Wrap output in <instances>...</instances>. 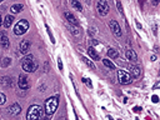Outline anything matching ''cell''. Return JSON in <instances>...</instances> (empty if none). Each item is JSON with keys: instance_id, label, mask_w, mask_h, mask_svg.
<instances>
[{"instance_id": "30bf717a", "label": "cell", "mask_w": 160, "mask_h": 120, "mask_svg": "<svg viewBox=\"0 0 160 120\" xmlns=\"http://www.w3.org/2000/svg\"><path fill=\"white\" fill-rule=\"evenodd\" d=\"M64 16H65V19L68 20V22H70V25H74V26H78L79 25L78 19L75 18L71 13H69V11H65V13H64Z\"/></svg>"}, {"instance_id": "836d02e7", "label": "cell", "mask_w": 160, "mask_h": 120, "mask_svg": "<svg viewBox=\"0 0 160 120\" xmlns=\"http://www.w3.org/2000/svg\"><path fill=\"white\" fill-rule=\"evenodd\" d=\"M1 24H3V18L0 16V25H1Z\"/></svg>"}, {"instance_id": "f546056e", "label": "cell", "mask_w": 160, "mask_h": 120, "mask_svg": "<svg viewBox=\"0 0 160 120\" xmlns=\"http://www.w3.org/2000/svg\"><path fill=\"white\" fill-rule=\"evenodd\" d=\"M151 100H153V103H158V101H159L158 95H153V97H151Z\"/></svg>"}, {"instance_id": "8d00e7d4", "label": "cell", "mask_w": 160, "mask_h": 120, "mask_svg": "<svg viewBox=\"0 0 160 120\" xmlns=\"http://www.w3.org/2000/svg\"><path fill=\"white\" fill-rule=\"evenodd\" d=\"M44 120H48V119H44Z\"/></svg>"}, {"instance_id": "603a6c76", "label": "cell", "mask_w": 160, "mask_h": 120, "mask_svg": "<svg viewBox=\"0 0 160 120\" xmlns=\"http://www.w3.org/2000/svg\"><path fill=\"white\" fill-rule=\"evenodd\" d=\"M45 28H46L48 35H49V36H50V41H51V43H53V44H54V43H55V39H54V36H53V33H51V30H50V28H49V26H48V25H45Z\"/></svg>"}, {"instance_id": "484cf974", "label": "cell", "mask_w": 160, "mask_h": 120, "mask_svg": "<svg viewBox=\"0 0 160 120\" xmlns=\"http://www.w3.org/2000/svg\"><path fill=\"white\" fill-rule=\"evenodd\" d=\"M83 81L86 84V86H89V88H93V84H91V81L89 80V79H86V78H83Z\"/></svg>"}, {"instance_id": "277c9868", "label": "cell", "mask_w": 160, "mask_h": 120, "mask_svg": "<svg viewBox=\"0 0 160 120\" xmlns=\"http://www.w3.org/2000/svg\"><path fill=\"white\" fill-rule=\"evenodd\" d=\"M118 79H119L120 84H124V85L130 84V82L133 81V76L125 70H119V71H118Z\"/></svg>"}, {"instance_id": "d590c367", "label": "cell", "mask_w": 160, "mask_h": 120, "mask_svg": "<svg viewBox=\"0 0 160 120\" xmlns=\"http://www.w3.org/2000/svg\"><path fill=\"white\" fill-rule=\"evenodd\" d=\"M135 120H139V119H135Z\"/></svg>"}, {"instance_id": "7402d4cb", "label": "cell", "mask_w": 160, "mask_h": 120, "mask_svg": "<svg viewBox=\"0 0 160 120\" xmlns=\"http://www.w3.org/2000/svg\"><path fill=\"white\" fill-rule=\"evenodd\" d=\"M69 29L73 35H79V28L78 26H74V25H69Z\"/></svg>"}, {"instance_id": "5b68a950", "label": "cell", "mask_w": 160, "mask_h": 120, "mask_svg": "<svg viewBox=\"0 0 160 120\" xmlns=\"http://www.w3.org/2000/svg\"><path fill=\"white\" fill-rule=\"evenodd\" d=\"M96 9L99 11V14L103 15V16H105V15L109 13V4H108V1H105V0H103V1H98L96 3Z\"/></svg>"}, {"instance_id": "9c48e42d", "label": "cell", "mask_w": 160, "mask_h": 120, "mask_svg": "<svg viewBox=\"0 0 160 120\" xmlns=\"http://www.w3.org/2000/svg\"><path fill=\"white\" fill-rule=\"evenodd\" d=\"M128 69L130 70V73H131V75H133L134 78H139L140 75H142V69H140L139 66L134 65V64H129V65H128Z\"/></svg>"}, {"instance_id": "8992f818", "label": "cell", "mask_w": 160, "mask_h": 120, "mask_svg": "<svg viewBox=\"0 0 160 120\" xmlns=\"http://www.w3.org/2000/svg\"><path fill=\"white\" fill-rule=\"evenodd\" d=\"M23 69L25 71H28V73H33V71H35L38 69V63L35 60H30V61H25L21 64Z\"/></svg>"}, {"instance_id": "5bb4252c", "label": "cell", "mask_w": 160, "mask_h": 120, "mask_svg": "<svg viewBox=\"0 0 160 120\" xmlns=\"http://www.w3.org/2000/svg\"><path fill=\"white\" fill-rule=\"evenodd\" d=\"M29 49H30V41L23 40L21 44H20V52H23V54H26V52L29 51Z\"/></svg>"}, {"instance_id": "7a4b0ae2", "label": "cell", "mask_w": 160, "mask_h": 120, "mask_svg": "<svg viewBox=\"0 0 160 120\" xmlns=\"http://www.w3.org/2000/svg\"><path fill=\"white\" fill-rule=\"evenodd\" d=\"M58 96H54V97H49V99L45 101V111H46L48 115H53L58 108Z\"/></svg>"}, {"instance_id": "8fae6325", "label": "cell", "mask_w": 160, "mask_h": 120, "mask_svg": "<svg viewBox=\"0 0 160 120\" xmlns=\"http://www.w3.org/2000/svg\"><path fill=\"white\" fill-rule=\"evenodd\" d=\"M8 111H9L11 115H19V114H20V111H21V106L18 103H15V104L10 105V106L8 108Z\"/></svg>"}, {"instance_id": "e575fe53", "label": "cell", "mask_w": 160, "mask_h": 120, "mask_svg": "<svg viewBox=\"0 0 160 120\" xmlns=\"http://www.w3.org/2000/svg\"><path fill=\"white\" fill-rule=\"evenodd\" d=\"M109 120H113V118H111V116H109Z\"/></svg>"}, {"instance_id": "9a60e30c", "label": "cell", "mask_w": 160, "mask_h": 120, "mask_svg": "<svg viewBox=\"0 0 160 120\" xmlns=\"http://www.w3.org/2000/svg\"><path fill=\"white\" fill-rule=\"evenodd\" d=\"M13 21H14V16L13 15H6L5 16V20H4V26H5V28H10V25L13 24Z\"/></svg>"}, {"instance_id": "74e56055", "label": "cell", "mask_w": 160, "mask_h": 120, "mask_svg": "<svg viewBox=\"0 0 160 120\" xmlns=\"http://www.w3.org/2000/svg\"><path fill=\"white\" fill-rule=\"evenodd\" d=\"M119 120H121V119H119Z\"/></svg>"}, {"instance_id": "ac0fdd59", "label": "cell", "mask_w": 160, "mask_h": 120, "mask_svg": "<svg viewBox=\"0 0 160 120\" xmlns=\"http://www.w3.org/2000/svg\"><path fill=\"white\" fill-rule=\"evenodd\" d=\"M1 84L4 86H11L13 85V78H9V76H5L1 79Z\"/></svg>"}, {"instance_id": "d6a6232c", "label": "cell", "mask_w": 160, "mask_h": 120, "mask_svg": "<svg viewBox=\"0 0 160 120\" xmlns=\"http://www.w3.org/2000/svg\"><path fill=\"white\" fill-rule=\"evenodd\" d=\"M151 60H157V55H151Z\"/></svg>"}, {"instance_id": "4fadbf2b", "label": "cell", "mask_w": 160, "mask_h": 120, "mask_svg": "<svg viewBox=\"0 0 160 120\" xmlns=\"http://www.w3.org/2000/svg\"><path fill=\"white\" fill-rule=\"evenodd\" d=\"M125 55H126L128 60H130V61H136L138 60V56H136V52L133 50V49H128L126 51H125Z\"/></svg>"}, {"instance_id": "44dd1931", "label": "cell", "mask_w": 160, "mask_h": 120, "mask_svg": "<svg viewBox=\"0 0 160 120\" xmlns=\"http://www.w3.org/2000/svg\"><path fill=\"white\" fill-rule=\"evenodd\" d=\"M71 6L75 7V9H77L78 11H81V9H83L81 4H80L79 1H77V0H73V1H71Z\"/></svg>"}, {"instance_id": "4dcf8cb0", "label": "cell", "mask_w": 160, "mask_h": 120, "mask_svg": "<svg viewBox=\"0 0 160 120\" xmlns=\"http://www.w3.org/2000/svg\"><path fill=\"white\" fill-rule=\"evenodd\" d=\"M133 111H135V112H140V111H142V108H139V106H134V108H133Z\"/></svg>"}, {"instance_id": "6da1fadb", "label": "cell", "mask_w": 160, "mask_h": 120, "mask_svg": "<svg viewBox=\"0 0 160 120\" xmlns=\"http://www.w3.org/2000/svg\"><path fill=\"white\" fill-rule=\"evenodd\" d=\"M41 111L43 109L39 105H31L28 109V114H26V120H39L41 116Z\"/></svg>"}, {"instance_id": "4316f807", "label": "cell", "mask_w": 160, "mask_h": 120, "mask_svg": "<svg viewBox=\"0 0 160 120\" xmlns=\"http://www.w3.org/2000/svg\"><path fill=\"white\" fill-rule=\"evenodd\" d=\"M5 100H6V97L5 95H4L3 93H0V105H3L4 103H5Z\"/></svg>"}, {"instance_id": "e0dca14e", "label": "cell", "mask_w": 160, "mask_h": 120, "mask_svg": "<svg viewBox=\"0 0 160 120\" xmlns=\"http://www.w3.org/2000/svg\"><path fill=\"white\" fill-rule=\"evenodd\" d=\"M23 7H24V6H23L21 4H14V5L10 7V11L13 14H18V13H20V11L23 10Z\"/></svg>"}, {"instance_id": "7c38bea8", "label": "cell", "mask_w": 160, "mask_h": 120, "mask_svg": "<svg viewBox=\"0 0 160 120\" xmlns=\"http://www.w3.org/2000/svg\"><path fill=\"white\" fill-rule=\"evenodd\" d=\"M0 45H1L3 48H5V49H8V48H9V45H10L9 39H8V36L4 33H0Z\"/></svg>"}, {"instance_id": "52a82bcc", "label": "cell", "mask_w": 160, "mask_h": 120, "mask_svg": "<svg viewBox=\"0 0 160 120\" xmlns=\"http://www.w3.org/2000/svg\"><path fill=\"white\" fill-rule=\"evenodd\" d=\"M110 29H111V31L114 33V35H115L116 38H121V35H123V33H121V29H120V25L119 22H118L116 20H110Z\"/></svg>"}, {"instance_id": "f1b7e54d", "label": "cell", "mask_w": 160, "mask_h": 120, "mask_svg": "<svg viewBox=\"0 0 160 120\" xmlns=\"http://www.w3.org/2000/svg\"><path fill=\"white\" fill-rule=\"evenodd\" d=\"M58 66H59V69L60 70H63V61H62V59H58Z\"/></svg>"}, {"instance_id": "3957f363", "label": "cell", "mask_w": 160, "mask_h": 120, "mask_svg": "<svg viewBox=\"0 0 160 120\" xmlns=\"http://www.w3.org/2000/svg\"><path fill=\"white\" fill-rule=\"evenodd\" d=\"M28 29H29V22H28V20L23 19V20H20L16 25H15L14 33L16 34V35H23V34H25L26 31H28Z\"/></svg>"}, {"instance_id": "2e32d148", "label": "cell", "mask_w": 160, "mask_h": 120, "mask_svg": "<svg viewBox=\"0 0 160 120\" xmlns=\"http://www.w3.org/2000/svg\"><path fill=\"white\" fill-rule=\"evenodd\" d=\"M88 54H89V56H90L91 59H94V60H99V55H98V52L95 51V49H94V48L89 46V49H88Z\"/></svg>"}, {"instance_id": "d4e9b609", "label": "cell", "mask_w": 160, "mask_h": 120, "mask_svg": "<svg viewBox=\"0 0 160 120\" xmlns=\"http://www.w3.org/2000/svg\"><path fill=\"white\" fill-rule=\"evenodd\" d=\"M10 61H11V60H10L9 58H4V59H3V63H1V66H4V68L9 66V64H10Z\"/></svg>"}, {"instance_id": "cb8c5ba5", "label": "cell", "mask_w": 160, "mask_h": 120, "mask_svg": "<svg viewBox=\"0 0 160 120\" xmlns=\"http://www.w3.org/2000/svg\"><path fill=\"white\" fill-rule=\"evenodd\" d=\"M81 59H83V61H85V64H86V65H88V66H90V68H91V69H95V65H94V64H93V63H91V61H90V60H89V59L84 58V56H81Z\"/></svg>"}, {"instance_id": "83f0119b", "label": "cell", "mask_w": 160, "mask_h": 120, "mask_svg": "<svg viewBox=\"0 0 160 120\" xmlns=\"http://www.w3.org/2000/svg\"><path fill=\"white\" fill-rule=\"evenodd\" d=\"M116 7H118V10L123 14V6H121V3L120 1H116Z\"/></svg>"}, {"instance_id": "d6986e66", "label": "cell", "mask_w": 160, "mask_h": 120, "mask_svg": "<svg viewBox=\"0 0 160 120\" xmlns=\"http://www.w3.org/2000/svg\"><path fill=\"white\" fill-rule=\"evenodd\" d=\"M108 56H110L111 59H116L119 56V52H118L115 49H109L108 50Z\"/></svg>"}, {"instance_id": "ba28073f", "label": "cell", "mask_w": 160, "mask_h": 120, "mask_svg": "<svg viewBox=\"0 0 160 120\" xmlns=\"http://www.w3.org/2000/svg\"><path fill=\"white\" fill-rule=\"evenodd\" d=\"M18 85H19V88L23 89V90H28L30 88V84H29V79L26 75L24 74H21L20 76H19V81H18Z\"/></svg>"}, {"instance_id": "1f68e13d", "label": "cell", "mask_w": 160, "mask_h": 120, "mask_svg": "<svg viewBox=\"0 0 160 120\" xmlns=\"http://www.w3.org/2000/svg\"><path fill=\"white\" fill-rule=\"evenodd\" d=\"M91 41H93V45H96V44H98V40H95V39L91 40Z\"/></svg>"}, {"instance_id": "ffe728a7", "label": "cell", "mask_w": 160, "mask_h": 120, "mask_svg": "<svg viewBox=\"0 0 160 120\" xmlns=\"http://www.w3.org/2000/svg\"><path fill=\"white\" fill-rule=\"evenodd\" d=\"M103 64H104L105 66L110 68V69H115V65H114V63H113V61H110L109 59H104V60H103Z\"/></svg>"}]
</instances>
